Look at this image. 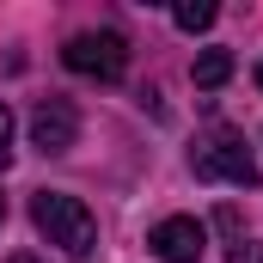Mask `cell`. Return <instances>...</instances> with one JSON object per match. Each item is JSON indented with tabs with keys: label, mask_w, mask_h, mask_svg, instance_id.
Instances as JSON below:
<instances>
[{
	"label": "cell",
	"mask_w": 263,
	"mask_h": 263,
	"mask_svg": "<svg viewBox=\"0 0 263 263\" xmlns=\"http://www.w3.org/2000/svg\"><path fill=\"white\" fill-rule=\"evenodd\" d=\"M6 263H43V257H31V251H12V257H6Z\"/></svg>",
	"instance_id": "obj_10"
},
{
	"label": "cell",
	"mask_w": 263,
	"mask_h": 263,
	"mask_svg": "<svg viewBox=\"0 0 263 263\" xmlns=\"http://www.w3.org/2000/svg\"><path fill=\"white\" fill-rule=\"evenodd\" d=\"M12 165V110L0 104V172Z\"/></svg>",
	"instance_id": "obj_8"
},
{
	"label": "cell",
	"mask_w": 263,
	"mask_h": 263,
	"mask_svg": "<svg viewBox=\"0 0 263 263\" xmlns=\"http://www.w3.org/2000/svg\"><path fill=\"white\" fill-rule=\"evenodd\" d=\"M31 220H37V233H43L49 245H62L67 257H92V245H98V220H92V208L80 196L37 190V196H31Z\"/></svg>",
	"instance_id": "obj_1"
},
{
	"label": "cell",
	"mask_w": 263,
	"mask_h": 263,
	"mask_svg": "<svg viewBox=\"0 0 263 263\" xmlns=\"http://www.w3.org/2000/svg\"><path fill=\"white\" fill-rule=\"evenodd\" d=\"M214 12H220L214 0H178V6H172V18H178L184 31H208V25H214Z\"/></svg>",
	"instance_id": "obj_7"
},
{
	"label": "cell",
	"mask_w": 263,
	"mask_h": 263,
	"mask_svg": "<svg viewBox=\"0 0 263 263\" xmlns=\"http://www.w3.org/2000/svg\"><path fill=\"white\" fill-rule=\"evenodd\" d=\"M257 86H263V67H257Z\"/></svg>",
	"instance_id": "obj_12"
},
{
	"label": "cell",
	"mask_w": 263,
	"mask_h": 263,
	"mask_svg": "<svg viewBox=\"0 0 263 263\" xmlns=\"http://www.w3.org/2000/svg\"><path fill=\"white\" fill-rule=\"evenodd\" d=\"M190 80H196L202 92L227 86V80H233V55H227V49H202V55H196V67H190Z\"/></svg>",
	"instance_id": "obj_6"
},
{
	"label": "cell",
	"mask_w": 263,
	"mask_h": 263,
	"mask_svg": "<svg viewBox=\"0 0 263 263\" xmlns=\"http://www.w3.org/2000/svg\"><path fill=\"white\" fill-rule=\"evenodd\" d=\"M147 245H153L159 263H202V251H208V227L190 220V214H172V220H159V227L147 233Z\"/></svg>",
	"instance_id": "obj_4"
},
{
	"label": "cell",
	"mask_w": 263,
	"mask_h": 263,
	"mask_svg": "<svg viewBox=\"0 0 263 263\" xmlns=\"http://www.w3.org/2000/svg\"><path fill=\"white\" fill-rule=\"evenodd\" d=\"M227 263H263V245H251V239H239V245L227 251Z\"/></svg>",
	"instance_id": "obj_9"
},
{
	"label": "cell",
	"mask_w": 263,
	"mask_h": 263,
	"mask_svg": "<svg viewBox=\"0 0 263 263\" xmlns=\"http://www.w3.org/2000/svg\"><path fill=\"white\" fill-rule=\"evenodd\" d=\"M73 141H80V110L67 98H43L31 110V147L37 153H67Z\"/></svg>",
	"instance_id": "obj_5"
},
{
	"label": "cell",
	"mask_w": 263,
	"mask_h": 263,
	"mask_svg": "<svg viewBox=\"0 0 263 263\" xmlns=\"http://www.w3.org/2000/svg\"><path fill=\"white\" fill-rule=\"evenodd\" d=\"M62 62L73 73H86V80H123L129 43H123V31H80V37H67Z\"/></svg>",
	"instance_id": "obj_3"
},
{
	"label": "cell",
	"mask_w": 263,
	"mask_h": 263,
	"mask_svg": "<svg viewBox=\"0 0 263 263\" xmlns=\"http://www.w3.org/2000/svg\"><path fill=\"white\" fill-rule=\"evenodd\" d=\"M0 220H6V196H0Z\"/></svg>",
	"instance_id": "obj_11"
},
{
	"label": "cell",
	"mask_w": 263,
	"mask_h": 263,
	"mask_svg": "<svg viewBox=\"0 0 263 263\" xmlns=\"http://www.w3.org/2000/svg\"><path fill=\"white\" fill-rule=\"evenodd\" d=\"M190 165H196V178H220V184H239V190L257 184V153L245 147V135H233V129H214L190 153Z\"/></svg>",
	"instance_id": "obj_2"
}]
</instances>
